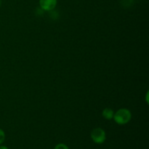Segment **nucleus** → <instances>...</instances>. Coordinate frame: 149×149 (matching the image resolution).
<instances>
[{"mask_svg": "<svg viewBox=\"0 0 149 149\" xmlns=\"http://www.w3.org/2000/svg\"><path fill=\"white\" fill-rule=\"evenodd\" d=\"M54 149H69V148H68V147L66 145H65V144L59 143L55 147V148Z\"/></svg>", "mask_w": 149, "mask_h": 149, "instance_id": "423d86ee", "label": "nucleus"}, {"mask_svg": "<svg viewBox=\"0 0 149 149\" xmlns=\"http://www.w3.org/2000/svg\"><path fill=\"white\" fill-rule=\"evenodd\" d=\"M57 2V0H39V5L43 10L50 11L55 9Z\"/></svg>", "mask_w": 149, "mask_h": 149, "instance_id": "7ed1b4c3", "label": "nucleus"}, {"mask_svg": "<svg viewBox=\"0 0 149 149\" xmlns=\"http://www.w3.org/2000/svg\"><path fill=\"white\" fill-rule=\"evenodd\" d=\"M0 149H9V148L6 146H0Z\"/></svg>", "mask_w": 149, "mask_h": 149, "instance_id": "0eeeda50", "label": "nucleus"}, {"mask_svg": "<svg viewBox=\"0 0 149 149\" xmlns=\"http://www.w3.org/2000/svg\"><path fill=\"white\" fill-rule=\"evenodd\" d=\"M1 5V0H0V6Z\"/></svg>", "mask_w": 149, "mask_h": 149, "instance_id": "6e6552de", "label": "nucleus"}, {"mask_svg": "<svg viewBox=\"0 0 149 149\" xmlns=\"http://www.w3.org/2000/svg\"><path fill=\"white\" fill-rule=\"evenodd\" d=\"M91 138L95 143L102 144L106 139V132L100 127L95 128L91 132Z\"/></svg>", "mask_w": 149, "mask_h": 149, "instance_id": "f03ea898", "label": "nucleus"}, {"mask_svg": "<svg viewBox=\"0 0 149 149\" xmlns=\"http://www.w3.org/2000/svg\"><path fill=\"white\" fill-rule=\"evenodd\" d=\"M113 114H114L113 111L109 108H106L102 112V116L107 120H111V119H113Z\"/></svg>", "mask_w": 149, "mask_h": 149, "instance_id": "20e7f679", "label": "nucleus"}, {"mask_svg": "<svg viewBox=\"0 0 149 149\" xmlns=\"http://www.w3.org/2000/svg\"><path fill=\"white\" fill-rule=\"evenodd\" d=\"M4 139H5V134L2 130L0 129V145L4 142Z\"/></svg>", "mask_w": 149, "mask_h": 149, "instance_id": "39448f33", "label": "nucleus"}, {"mask_svg": "<svg viewBox=\"0 0 149 149\" xmlns=\"http://www.w3.org/2000/svg\"><path fill=\"white\" fill-rule=\"evenodd\" d=\"M131 118L132 113L130 111L127 109H121L113 114V119L118 125H123L127 124L131 120Z\"/></svg>", "mask_w": 149, "mask_h": 149, "instance_id": "f257e3e1", "label": "nucleus"}]
</instances>
